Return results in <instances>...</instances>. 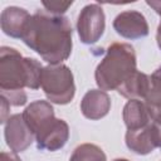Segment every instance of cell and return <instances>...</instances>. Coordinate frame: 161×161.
<instances>
[{
    "mask_svg": "<svg viewBox=\"0 0 161 161\" xmlns=\"http://www.w3.org/2000/svg\"><path fill=\"white\" fill-rule=\"evenodd\" d=\"M72 35L67 16L38 10L31 15L21 40L49 64H62L72 53Z\"/></svg>",
    "mask_w": 161,
    "mask_h": 161,
    "instance_id": "1",
    "label": "cell"
},
{
    "mask_svg": "<svg viewBox=\"0 0 161 161\" xmlns=\"http://www.w3.org/2000/svg\"><path fill=\"white\" fill-rule=\"evenodd\" d=\"M43 65L34 58L23 57L15 48H0V91L11 106L26 103L24 88L38 89Z\"/></svg>",
    "mask_w": 161,
    "mask_h": 161,
    "instance_id": "2",
    "label": "cell"
},
{
    "mask_svg": "<svg viewBox=\"0 0 161 161\" xmlns=\"http://www.w3.org/2000/svg\"><path fill=\"white\" fill-rule=\"evenodd\" d=\"M137 70L136 53L127 43H112L103 59L98 63L94 78L99 89H118Z\"/></svg>",
    "mask_w": 161,
    "mask_h": 161,
    "instance_id": "3",
    "label": "cell"
},
{
    "mask_svg": "<svg viewBox=\"0 0 161 161\" xmlns=\"http://www.w3.org/2000/svg\"><path fill=\"white\" fill-rule=\"evenodd\" d=\"M40 87L47 98L55 104H68L75 94L74 77L65 64H49L43 68Z\"/></svg>",
    "mask_w": 161,
    "mask_h": 161,
    "instance_id": "4",
    "label": "cell"
},
{
    "mask_svg": "<svg viewBox=\"0 0 161 161\" xmlns=\"http://www.w3.org/2000/svg\"><path fill=\"white\" fill-rule=\"evenodd\" d=\"M106 16L102 6L98 4L86 5L77 19V31L83 44L97 43L104 33Z\"/></svg>",
    "mask_w": 161,
    "mask_h": 161,
    "instance_id": "5",
    "label": "cell"
},
{
    "mask_svg": "<svg viewBox=\"0 0 161 161\" xmlns=\"http://www.w3.org/2000/svg\"><path fill=\"white\" fill-rule=\"evenodd\" d=\"M35 140L44 136L55 123L54 108L48 101H34L21 113Z\"/></svg>",
    "mask_w": 161,
    "mask_h": 161,
    "instance_id": "6",
    "label": "cell"
},
{
    "mask_svg": "<svg viewBox=\"0 0 161 161\" xmlns=\"http://www.w3.org/2000/svg\"><path fill=\"white\" fill-rule=\"evenodd\" d=\"M4 136L6 145L15 153L25 151L34 141V135L24 121L23 114H11L4 123Z\"/></svg>",
    "mask_w": 161,
    "mask_h": 161,
    "instance_id": "7",
    "label": "cell"
},
{
    "mask_svg": "<svg viewBox=\"0 0 161 161\" xmlns=\"http://www.w3.org/2000/svg\"><path fill=\"white\" fill-rule=\"evenodd\" d=\"M113 29L118 35L126 39H141L148 35L150 28L143 14L136 10L119 13L113 20Z\"/></svg>",
    "mask_w": 161,
    "mask_h": 161,
    "instance_id": "8",
    "label": "cell"
},
{
    "mask_svg": "<svg viewBox=\"0 0 161 161\" xmlns=\"http://www.w3.org/2000/svg\"><path fill=\"white\" fill-rule=\"evenodd\" d=\"M111 98L102 89H89L80 101L82 114L92 121H97L108 114Z\"/></svg>",
    "mask_w": 161,
    "mask_h": 161,
    "instance_id": "9",
    "label": "cell"
},
{
    "mask_svg": "<svg viewBox=\"0 0 161 161\" xmlns=\"http://www.w3.org/2000/svg\"><path fill=\"white\" fill-rule=\"evenodd\" d=\"M30 18L31 15L25 9L18 6H8L3 10L0 16L1 30L8 36L21 39Z\"/></svg>",
    "mask_w": 161,
    "mask_h": 161,
    "instance_id": "10",
    "label": "cell"
},
{
    "mask_svg": "<svg viewBox=\"0 0 161 161\" xmlns=\"http://www.w3.org/2000/svg\"><path fill=\"white\" fill-rule=\"evenodd\" d=\"M125 140L127 147L137 155H148L157 148L151 132V122L137 130H127Z\"/></svg>",
    "mask_w": 161,
    "mask_h": 161,
    "instance_id": "11",
    "label": "cell"
},
{
    "mask_svg": "<svg viewBox=\"0 0 161 161\" xmlns=\"http://www.w3.org/2000/svg\"><path fill=\"white\" fill-rule=\"evenodd\" d=\"M69 138V126L64 119L55 121L54 126L40 138H36V147L39 150L57 151L67 143Z\"/></svg>",
    "mask_w": 161,
    "mask_h": 161,
    "instance_id": "12",
    "label": "cell"
},
{
    "mask_svg": "<svg viewBox=\"0 0 161 161\" xmlns=\"http://www.w3.org/2000/svg\"><path fill=\"white\" fill-rule=\"evenodd\" d=\"M122 117L127 130H137L151 122L147 107L141 99H130L123 107Z\"/></svg>",
    "mask_w": 161,
    "mask_h": 161,
    "instance_id": "13",
    "label": "cell"
},
{
    "mask_svg": "<svg viewBox=\"0 0 161 161\" xmlns=\"http://www.w3.org/2000/svg\"><path fill=\"white\" fill-rule=\"evenodd\" d=\"M151 84V77L136 70L118 89L117 92L128 99H145Z\"/></svg>",
    "mask_w": 161,
    "mask_h": 161,
    "instance_id": "14",
    "label": "cell"
},
{
    "mask_svg": "<svg viewBox=\"0 0 161 161\" xmlns=\"http://www.w3.org/2000/svg\"><path fill=\"white\" fill-rule=\"evenodd\" d=\"M150 77H151V84L145 97V104L152 119L161 114V79L153 77L152 74Z\"/></svg>",
    "mask_w": 161,
    "mask_h": 161,
    "instance_id": "15",
    "label": "cell"
},
{
    "mask_svg": "<svg viewBox=\"0 0 161 161\" xmlns=\"http://www.w3.org/2000/svg\"><path fill=\"white\" fill-rule=\"evenodd\" d=\"M69 161H107V157L103 150L97 145L82 143L74 148Z\"/></svg>",
    "mask_w": 161,
    "mask_h": 161,
    "instance_id": "16",
    "label": "cell"
},
{
    "mask_svg": "<svg viewBox=\"0 0 161 161\" xmlns=\"http://www.w3.org/2000/svg\"><path fill=\"white\" fill-rule=\"evenodd\" d=\"M42 4L45 8V11L54 15H63L73 4V1H43Z\"/></svg>",
    "mask_w": 161,
    "mask_h": 161,
    "instance_id": "17",
    "label": "cell"
},
{
    "mask_svg": "<svg viewBox=\"0 0 161 161\" xmlns=\"http://www.w3.org/2000/svg\"><path fill=\"white\" fill-rule=\"evenodd\" d=\"M151 132L156 147H161V114L151 119Z\"/></svg>",
    "mask_w": 161,
    "mask_h": 161,
    "instance_id": "18",
    "label": "cell"
},
{
    "mask_svg": "<svg viewBox=\"0 0 161 161\" xmlns=\"http://www.w3.org/2000/svg\"><path fill=\"white\" fill-rule=\"evenodd\" d=\"M0 99H1V111H3V113H1V123H5L6 122V114H8V111H9V107H10V103H9V101L4 97V96H0Z\"/></svg>",
    "mask_w": 161,
    "mask_h": 161,
    "instance_id": "19",
    "label": "cell"
},
{
    "mask_svg": "<svg viewBox=\"0 0 161 161\" xmlns=\"http://www.w3.org/2000/svg\"><path fill=\"white\" fill-rule=\"evenodd\" d=\"M0 161H21V160H20V157H18V155L15 152L3 151L0 153Z\"/></svg>",
    "mask_w": 161,
    "mask_h": 161,
    "instance_id": "20",
    "label": "cell"
},
{
    "mask_svg": "<svg viewBox=\"0 0 161 161\" xmlns=\"http://www.w3.org/2000/svg\"><path fill=\"white\" fill-rule=\"evenodd\" d=\"M146 4H147L148 6H151V8L161 16V1H152V0L150 1V0H147Z\"/></svg>",
    "mask_w": 161,
    "mask_h": 161,
    "instance_id": "21",
    "label": "cell"
},
{
    "mask_svg": "<svg viewBox=\"0 0 161 161\" xmlns=\"http://www.w3.org/2000/svg\"><path fill=\"white\" fill-rule=\"evenodd\" d=\"M156 42H157V45L158 48L161 49V21L157 26V31H156Z\"/></svg>",
    "mask_w": 161,
    "mask_h": 161,
    "instance_id": "22",
    "label": "cell"
},
{
    "mask_svg": "<svg viewBox=\"0 0 161 161\" xmlns=\"http://www.w3.org/2000/svg\"><path fill=\"white\" fill-rule=\"evenodd\" d=\"M152 75H153V77H156V78H158V79H161V65H160V67H158V68L152 73Z\"/></svg>",
    "mask_w": 161,
    "mask_h": 161,
    "instance_id": "23",
    "label": "cell"
},
{
    "mask_svg": "<svg viewBox=\"0 0 161 161\" xmlns=\"http://www.w3.org/2000/svg\"><path fill=\"white\" fill-rule=\"evenodd\" d=\"M113 161H130V160H127V158H114Z\"/></svg>",
    "mask_w": 161,
    "mask_h": 161,
    "instance_id": "24",
    "label": "cell"
}]
</instances>
